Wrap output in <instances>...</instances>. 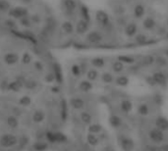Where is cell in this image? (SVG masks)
<instances>
[{
	"label": "cell",
	"mask_w": 168,
	"mask_h": 151,
	"mask_svg": "<svg viewBox=\"0 0 168 151\" xmlns=\"http://www.w3.org/2000/svg\"><path fill=\"white\" fill-rule=\"evenodd\" d=\"M147 136H149V139L151 141L152 144H163L166 140V135L165 133L160 130L156 128L151 129L149 132H147Z\"/></svg>",
	"instance_id": "1"
},
{
	"label": "cell",
	"mask_w": 168,
	"mask_h": 151,
	"mask_svg": "<svg viewBox=\"0 0 168 151\" xmlns=\"http://www.w3.org/2000/svg\"><path fill=\"white\" fill-rule=\"evenodd\" d=\"M118 144L122 151H134L135 150V141L132 137L125 135V134H119L118 135Z\"/></svg>",
	"instance_id": "2"
},
{
	"label": "cell",
	"mask_w": 168,
	"mask_h": 151,
	"mask_svg": "<svg viewBox=\"0 0 168 151\" xmlns=\"http://www.w3.org/2000/svg\"><path fill=\"white\" fill-rule=\"evenodd\" d=\"M19 139L12 134H4L0 136V146L4 148H11L18 144Z\"/></svg>",
	"instance_id": "3"
},
{
	"label": "cell",
	"mask_w": 168,
	"mask_h": 151,
	"mask_svg": "<svg viewBox=\"0 0 168 151\" xmlns=\"http://www.w3.org/2000/svg\"><path fill=\"white\" fill-rule=\"evenodd\" d=\"M52 74L54 75V79H55L56 84L58 85H62L64 82V76H63L61 65L57 63V62H54V63L52 64Z\"/></svg>",
	"instance_id": "4"
},
{
	"label": "cell",
	"mask_w": 168,
	"mask_h": 151,
	"mask_svg": "<svg viewBox=\"0 0 168 151\" xmlns=\"http://www.w3.org/2000/svg\"><path fill=\"white\" fill-rule=\"evenodd\" d=\"M86 39L91 44H98L99 42H101V41H102L103 37H102V34L100 33L99 32H97V31H91V32H90L88 34H86Z\"/></svg>",
	"instance_id": "5"
},
{
	"label": "cell",
	"mask_w": 168,
	"mask_h": 151,
	"mask_svg": "<svg viewBox=\"0 0 168 151\" xmlns=\"http://www.w3.org/2000/svg\"><path fill=\"white\" fill-rule=\"evenodd\" d=\"M151 77H152L153 80L156 81V85L166 86L167 84H168V80H167V78H166V74H164L163 72H161V71L154 72L151 75Z\"/></svg>",
	"instance_id": "6"
},
{
	"label": "cell",
	"mask_w": 168,
	"mask_h": 151,
	"mask_svg": "<svg viewBox=\"0 0 168 151\" xmlns=\"http://www.w3.org/2000/svg\"><path fill=\"white\" fill-rule=\"evenodd\" d=\"M8 12L11 17L16 19H22L29 15L28 10L26 8H23V7H14V8H11Z\"/></svg>",
	"instance_id": "7"
},
{
	"label": "cell",
	"mask_w": 168,
	"mask_h": 151,
	"mask_svg": "<svg viewBox=\"0 0 168 151\" xmlns=\"http://www.w3.org/2000/svg\"><path fill=\"white\" fill-rule=\"evenodd\" d=\"M154 125L156 128L162 130V132L166 133L168 132V119L164 116H158L154 121Z\"/></svg>",
	"instance_id": "8"
},
{
	"label": "cell",
	"mask_w": 168,
	"mask_h": 151,
	"mask_svg": "<svg viewBox=\"0 0 168 151\" xmlns=\"http://www.w3.org/2000/svg\"><path fill=\"white\" fill-rule=\"evenodd\" d=\"M96 19L97 22L102 26H107L110 23V19H109L108 14L103 10H97L96 12Z\"/></svg>",
	"instance_id": "9"
},
{
	"label": "cell",
	"mask_w": 168,
	"mask_h": 151,
	"mask_svg": "<svg viewBox=\"0 0 168 151\" xmlns=\"http://www.w3.org/2000/svg\"><path fill=\"white\" fill-rule=\"evenodd\" d=\"M69 104H70V106L73 109H75V110H82V109H84V107L86 105V101L82 97L75 96V97H72L69 100Z\"/></svg>",
	"instance_id": "10"
},
{
	"label": "cell",
	"mask_w": 168,
	"mask_h": 151,
	"mask_svg": "<svg viewBox=\"0 0 168 151\" xmlns=\"http://www.w3.org/2000/svg\"><path fill=\"white\" fill-rule=\"evenodd\" d=\"M119 109L123 114H129L133 110V102L128 98H124L120 101Z\"/></svg>",
	"instance_id": "11"
},
{
	"label": "cell",
	"mask_w": 168,
	"mask_h": 151,
	"mask_svg": "<svg viewBox=\"0 0 168 151\" xmlns=\"http://www.w3.org/2000/svg\"><path fill=\"white\" fill-rule=\"evenodd\" d=\"M3 60L6 65H15L19 62V55L15 52H7L4 55Z\"/></svg>",
	"instance_id": "12"
},
{
	"label": "cell",
	"mask_w": 168,
	"mask_h": 151,
	"mask_svg": "<svg viewBox=\"0 0 168 151\" xmlns=\"http://www.w3.org/2000/svg\"><path fill=\"white\" fill-rule=\"evenodd\" d=\"M137 32H138V26H137L136 23L131 22V23L126 25V27H125V34L128 37H136Z\"/></svg>",
	"instance_id": "13"
},
{
	"label": "cell",
	"mask_w": 168,
	"mask_h": 151,
	"mask_svg": "<svg viewBox=\"0 0 168 151\" xmlns=\"http://www.w3.org/2000/svg\"><path fill=\"white\" fill-rule=\"evenodd\" d=\"M69 116V109H68V103H67L66 99H62L60 102V117H61V120L65 122L68 119Z\"/></svg>",
	"instance_id": "14"
},
{
	"label": "cell",
	"mask_w": 168,
	"mask_h": 151,
	"mask_svg": "<svg viewBox=\"0 0 168 151\" xmlns=\"http://www.w3.org/2000/svg\"><path fill=\"white\" fill-rule=\"evenodd\" d=\"M109 125L113 128V129H119L123 126V120L121 119V117L116 115V114H112L109 117Z\"/></svg>",
	"instance_id": "15"
},
{
	"label": "cell",
	"mask_w": 168,
	"mask_h": 151,
	"mask_svg": "<svg viewBox=\"0 0 168 151\" xmlns=\"http://www.w3.org/2000/svg\"><path fill=\"white\" fill-rule=\"evenodd\" d=\"M5 124H6V126L10 128L11 129H16L19 127V120L17 118V116L10 115V116L6 117Z\"/></svg>",
	"instance_id": "16"
},
{
	"label": "cell",
	"mask_w": 168,
	"mask_h": 151,
	"mask_svg": "<svg viewBox=\"0 0 168 151\" xmlns=\"http://www.w3.org/2000/svg\"><path fill=\"white\" fill-rule=\"evenodd\" d=\"M150 112H151V107L149 105V103L143 102V103H141V104L138 106L137 113L139 114V116H141V117H146V116L150 115Z\"/></svg>",
	"instance_id": "17"
},
{
	"label": "cell",
	"mask_w": 168,
	"mask_h": 151,
	"mask_svg": "<svg viewBox=\"0 0 168 151\" xmlns=\"http://www.w3.org/2000/svg\"><path fill=\"white\" fill-rule=\"evenodd\" d=\"M89 30V22H86L85 20H80L78 21V23L76 25V32L79 34H83L85 32H86Z\"/></svg>",
	"instance_id": "18"
},
{
	"label": "cell",
	"mask_w": 168,
	"mask_h": 151,
	"mask_svg": "<svg viewBox=\"0 0 168 151\" xmlns=\"http://www.w3.org/2000/svg\"><path fill=\"white\" fill-rule=\"evenodd\" d=\"M23 85L20 82L19 80H12L10 82H8V85H7V90L12 91V92H19L21 89L23 88Z\"/></svg>",
	"instance_id": "19"
},
{
	"label": "cell",
	"mask_w": 168,
	"mask_h": 151,
	"mask_svg": "<svg viewBox=\"0 0 168 151\" xmlns=\"http://www.w3.org/2000/svg\"><path fill=\"white\" fill-rule=\"evenodd\" d=\"M103 128L102 126L98 123H91V125L88 127V132L89 134H100L102 133Z\"/></svg>",
	"instance_id": "20"
},
{
	"label": "cell",
	"mask_w": 168,
	"mask_h": 151,
	"mask_svg": "<svg viewBox=\"0 0 168 151\" xmlns=\"http://www.w3.org/2000/svg\"><path fill=\"white\" fill-rule=\"evenodd\" d=\"M114 82H115V85H118V86L125 87L130 84V79L128 78V76L120 75L115 80H114Z\"/></svg>",
	"instance_id": "21"
},
{
	"label": "cell",
	"mask_w": 168,
	"mask_h": 151,
	"mask_svg": "<svg viewBox=\"0 0 168 151\" xmlns=\"http://www.w3.org/2000/svg\"><path fill=\"white\" fill-rule=\"evenodd\" d=\"M32 120L35 124H42L45 120V113L42 110H37V111L32 114Z\"/></svg>",
	"instance_id": "22"
},
{
	"label": "cell",
	"mask_w": 168,
	"mask_h": 151,
	"mask_svg": "<svg viewBox=\"0 0 168 151\" xmlns=\"http://www.w3.org/2000/svg\"><path fill=\"white\" fill-rule=\"evenodd\" d=\"M78 87L82 92H90L93 88V85L91 84V81L88 80H82L80 82Z\"/></svg>",
	"instance_id": "23"
},
{
	"label": "cell",
	"mask_w": 168,
	"mask_h": 151,
	"mask_svg": "<svg viewBox=\"0 0 168 151\" xmlns=\"http://www.w3.org/2000/svg\"><path fill=\"white\" fill-rule=\"evenodd\" d=\"M80 119L82 121V123L84 125L90 126L91 124L92 123V115L88 112V111H83L82 113L80 114Z\"/></svg>",
	"instance_id": "24"
},
{
	"label": "cell",
	"mask_w": 168,
	"mask_h": 151,
	"mask_svg": "<svg viewBox=\"0 0 168 151\" xmlns=\"http://www.w3.org/2000/svg\"><path fill=\"white\" fill-rule=\"evenodd\" d=\"M86 142L90 146L96 147L99 144V137L96 134H88L86 135Z\"/></svg>",
	"instance_id": "25"
},
{
	"label": "cell",
	"mask_w": 168,
	"mask_h": 151,
	"mask_svg": "<svg viewBox=\"0 0 168 151\" xmlns=\"http://www.w3.org/2000/svg\"><path fill=\"white\" fill-rule=\"evenodd\" d=\"M32 148L35 151H45L48 149V143L46 141L37 140L32 144Z\"/></svg>",
	"instance_id": "26"
},
{
	"label": "cell",
	"mask_w": 168,
	"mask_h": 151,
	"mask_svg": "<svg viewBox=\"0 0 168 151\" xmlns=\"http://www.w3.org/2000/svg\"><path fill=\"white\" fill-rule=\"evenodd\" d=\"M143 25H144V27H145L146 30L151 31V30L154 29V27H156V20H154L153 18H151V17H147V18L145 19Z\"/></svg>",
	"instance_id": "27"
},
{
	"label": "cell",
	"mask_w": 168,
	"mask_h": 151,
	"mask_svg": "<svg viewBox=\"0 0 168 151\" xmlns=\"http://www.w3.org/2000/svg\"><path fill=\"white\" fill-rule=\"evenodd\" d=\"M63 6L68 12H73L77 8V3L75 0H63Z\"/></svg>",
	"instance_id": "28"
},
{
	"label": "cell",
	"mask_w": 168,
	"mask_h": 151,
	"mask_svg": "<svg viewBox=\"0 0 168 151\" xmlns=\"http://www.w3.org/2000/svg\"><path fill=\"white\" fill-rule=\"evenodd\" d=\"M80 12H81V15H82V17H83V20L86 21V22H90L91 15H90V11H89L88 6H86L85 4H81Z\"/></svg>",
	"instance_id": "29"
},
{
	"label": "cell",
	"mask_w": 168,
	"mask_h": 151,
	"mask_svg": "<svg viewBox=\"0 0 168 151\" xmlns=\"http://www.w3.org/2000/svg\"><path fill=\"white\" fill-rule=\"evenodd\" d=\"M54 134H55V141L56 143H66L67 141H68V137H67V135L60 132V130H56V132H54Z\"/></svg>",
	"instance_id": "30"
},
{
	"label": "cell",
	"mask_w": 168,
	"mask_h": 151,
	"mask_svg": "<svg viewBox=\"0 0 168 151\" xmlns=\"http://www.w3.org/2000/svg\"><path fill=\"white\" fill-rule=\"evenodd\" d=\"M117 60L122 62L123 64H134L135 63V58L133 56H129V55H119L117 57Z\"/></svg>",
	"instance_id": "31"
},
{
	"label": "cell",
	"mask_w": 168,
	"mask_h": 151,
	"mask_svg": "<svg viewBox=\"0 0 168 151\" xmlns=\"http://www.w3.org/2000/svg\"><path fill=\"white\" fill-rule=\"evenodd\" d=\"M146 13V9L144 5L142 4H138L135 6V8H134V15H135L136 18H142Z\"/></svg>",
	"instance_id": "32"
},
{
	"label": "cell",
	"mask_w": 168,
	"mask_h": 151,
	"mask_svg": "<svg viewBox=\"0 0 168 151\" xmlns=\"http://www.w3.org/2000/svg\"><path fill=\"white\" fill-rule=\"evenodd\" d=\"M91 65L95 67V68H103L105 65V60L102 57H95L91 59Z\"/></svg>",
	"instance_id": "33"
},
{
	"label": "cell",
	"mask_w": 168,
	"mask_h": 151,
	"mask_svg": "<svg viewBox=\"0 0 168 151\" xmlns=\"http://www.w3.org/2000/svg\"><path fill=\"white\" fill-rule=\"evenodd\" d=\"M112 71L116 74H120L124 71V64L122 62H120L118 60H116L115 62L112 63Z\"/></svg>",
	"instance_id": "34"
},
{
	"label": "cell",
	"mask_w": 168,
	"mask_h": 151,
	"mask_svg": "<svg viewBox=\"0 0 168 151\" xmlns=\"http://www.w3.org/2000/svg\"><path fill=\"white\" fill-rule=\"evenodd\" d=\"M32 97L31 96H29V95H24V96H22L21 98L19 99V101H18V103L21 106H23V107H29L31 104H32Z\"/></svg>",
	"instance_id": "35"
},
{
	"label": "cell",
	"mask_w": 168,
	"mask_h": 151,
	"mask_svg": "<svg viewBox=\"0 0 168 151\" xmlns=\"http://www.w3.org/2000/svg\"><path fill=\"white\" fill-rule=\"evenodd\" d=\"M98 72L96 70V69H90V70L86 72V79L90 81H95L97 80L98 78Z\"/></svg>",
	"instance_id": "36"
},
{
	"label": "cell",
	"mask_w": 168,
	"mask_h": 151,
	"mask_svg": "<svg viewBox=\"0 0 168 151\" xmlns=\"http://www.w3.org/2000/svg\"><path fill=\"white\" fill-rule=\"evenodd\" d=\"M61 27H62V31L67 34H71L74 32V26H73V24L71 22H69V21H66V22H64L62 24Z\"/></svg>",
	"instance_id": "37"
},
{
	"label": "cell",
	"mask_w": 168,
	"mask_h": 151,
	"mask_svg": "<svg viewBox=\"0 0 168 151\" xmlns=\"http://www.w3.org/2000/svg\"><path fill=\"white\" fill-rule=\"evenodd\" d=\"M114 77L113 75L109 72H104L102 75H101V80L104 82V84L106 85H109V84H112V82L114 81Z\"/></svg>",
	"instance_id": "38"
},
{
	"label": "cell",
	"mask_w": 168,
	"mask_h": 151,
	"mask_svg": "<svg viewBox=\"0 0 168 151\" xmlns=\"http://www.w3.org/2000/svg\"><path fill=\"white\" fill-rule=\"evenodd\" d=\"M141 62H142V64L144 66H151L156 63V57L153 55H146Z\"/></svg>",
	"instance_id": "39"
},
{
	"label": "cell",
	"mask_w": 168,
	"mask_h": 151,
	"mask_svg": "<svg viewBox=\"0 0 168 151\" xmlns=\"http://www.w3.org/2000/svg\"><path fill=\"white\" fill-rule=\"evenodd\" d=\"M29 143H30V137L27 135V134L22 135V136L19 139V141H18V144H19V147H20V148H25V147H27Z\"/></svg>",
	"instance_id": "40"
},
{
	"label": "cell",
	"mask_w": 168,
	"mask_h": 151,
	"mask_svg": "<svg viewBox=\"0 0 168 151\" xmlns=\"http://www.w3.org/2000/svg\"><path fill=\"white\" fill-rule=\"evenodd\" d=\"M44 136H45V139L47 143H56L55 134H54V132H53V130H46L44 134Z\"/></svg>",
	"instance_id": "41"
},
{
	"label": "cell",
	"mask_w": 168,
	"mask_h": 151,
	"mask_svg": "<svg viewBox=\"0 0 168 151\" xmlns=\"http://www.w3.org/2000/svg\"><path fill=\"white\" fill-rule=\"evenodd\" d=\"M135 41L138 44L143 45V44L146 43L147 37L146 36L145 33H138V34H136V37H135Z\"/></svg>",
	"instance_id": "42"
},
{
	"label": "cell",
	"mask_w": 168,
	"mask_h": 151,
	"mask_svg": "<svg viewBox=\"0 0 168 151\" xmlns=\"http://www.w3.org/2000/svg\"><path fill=\"white\" fill-rule=\"evenodd\" d=\"M37 85H38L37 82L35 80H26L24 84V86L27 89H29V90H33V89L37 87Z\"/></svg>",
	"instance_id": "43"
},
{
	"label": "cell",
	"mask_w": 168,
	"mask_h": 151,
	"mask_svg": "<svg viewBox=\"0 0 168 151\" xmlns=\"http://www.w3.org/2000/svg\"><path fill=\"white\" fill-rule=\"evenodd\" d=\"M22 64L24 65H29L32 63V56L31 55V53L29 52H24L23 55H22Z\"/></svg>",
	"instance_id": "44"
},
{
	"label": "cell",
	"mask_w": 168,
	"mask_h": 151,
	"mask_svg": "<svg viewBox=\"0 0 168 151\" xmlns=\"http://www.w3.org/2000/svg\"><path fill=\"white\" fill-rule=\"evenodd\" d=\"M71 73L74 77H80L82 75V68L78 64H74L71 67Z\"/></svg>",
	"instance_id": "45"
},
{
	"label": "cell",
	"mask_w": 168,
	"mask_h": 151,
	"mask_svg": "<svg viewBox=\"0 0 168 151\" xmlns=\"http://www.w3.org/2000/svg\"><path fill=\"white\" fill-rule=\"evenodd\" d=\"M11 9V5L7 0H0V11L6 12Z\"/></svg>",
	"instance_id": "46"
},
{
	"label": "cell",
	"mask_w": 168,
	"mask_h": 151,
	"mask_svg": "<svg viewBox=\"0 0 168 151\" xmlns=\"http://www.w3.org/2000/svg\"><path fill=\"white\" fill-rule=\"evenodd\" d=\"M156 64L159 67H165L168 65V61L163 56H158L156 58Z\"/></svg>",
	"instance_id": "47"
},
{
	"label": "cell",
	"mask_w": 168,
	"mask_h": 151,
	"mask_svg": "<svg viewBox=\"0 0 168 151\" xmlns=\"http://www.w3.org/2000/svg\"><path fill=\"white\" fill-rule=\"evenodd\" d=\"M20 23H21L22 26H24L26 27H30L32 26V21L28 17H24L22 19H20Z\"/></svg>",
	"instance_id": "48"
},
{
	"label": "cell",
	"mask_w": 168,
	"mask_h": 151,
	"mask_svg": "<svg viewBox=\"0 0 168 151\" xmlns=\"http://www.w3.org/2000/svg\"><path fill=\"white\" fill-rule=\"evenodd\" d=\"M147 151H162L161 150V147L156 145V144H149V145H146V148Z\"/></svg>",
	"instance_id": "49"
},
{
	"label": "cell",
	"mask_w": 168,
	"mask_h": 151,
	"mask_svg": "<svg viewBox=\"0 0 168 151\" xmlns=\"http://www.w3.org/2000/svg\"><path fill=\"white\" fill-rule=\"evenodd\" d=\"M33 66H35V69L37 72H42L44 70V66L40 61H36L35 63H33Z\"/></svg>",
	"instance_id": "50"
},
{
	"label": "cell",
	"mask_w": 168,
	"mask_h": 151,
	"mask_svg": "<svg viewBox=\"0 0 168 151\" xmlns=\"http://www.w3.org/2000/svg\"><path fill=\"white\" fill-rule=\"evenodd\" d=\"M44 80H45V82H47V84H51V82H53V81L55 80V79H54V75H53L52 73L46 74V75H45V77H44Z\"/></svg>",
	"instance_id": "51"
},
{
	"label": "cell",
	"mask_w": 168,
	"mask_h": 151,
	"mask_svg": "<svg viewBox=\"0 0 168 151\" xmlns=\"http://www.w3.org/2000/svg\"><path fill=\"white\" fill-rule=\"evenodd\" d=\"M145 80H146V84L149 85H151V86H156V81L153 80V79H152L151 76H146V79H145Z\"/></svg>",
	"instance_id": "52"
},
{
	"label": "cell",
	"mask_w": 168,
	"mask_h": 151,
	"mask_svg": "<svg viewBox=\"0 0 168 151\" xmlns=\"http://www.w3.org/2000/svg\"><path fill=\"white\" fill-rule=\"evenodd\" d=\"M5 26L12 30L16 27V24L13 20H5Z\"/></svg>",
	"instance_id": "53"
},
{
	"label": "cell",
	"mask_w": 168,
	"mask_h": 151,
	"mask_svg": "<svg viewBox=\"0 0 168 151\" xmlns=\"http://www.w3.org/2000/svg\"><path fill=\"white\" fill-rule=\"evenodd\" d=\"M31 21L32 23H35V24H39L40 23V18L37 14H32L31 16Z\"/></svg>",
	"instance_id": "54"
},
{
	"label": "cell",
	"mask_w": 168,
	"mask_h": 151,
	"mask_svg": "<svg viewBox=\"0 0 168 151\" xmlns=\"http://www.w3.org/2000/svg\"><path fill=\"white\" fill-rule=\"evenodd\" d=\"M50 90H51L52 93L58 94V93H60V90H61V88H60V85H52L51 88H50Z\"/></svg>",
	"instance_id": "55"
},
{
	"label": "cell",
	"mask_w": 168,
	"mask_h": 151,
	"mask_svg": "<svg viewBox=\"0 0 168 151\" xmlns=\"http://www.w3.org/2000/svg\"><path fill=\"white\" fill-rule=\"evenodd\" d=\"M102 151H115V149L111 145H106L102 148Z\"/></svg>",
	"instance_id": "56"
},
{
	"label": "cell",
	"mask_w": 168,
	"mask_h": 151,
	"mask_svg": "<svg viewBox=\"0 0 168 151\" xmlns=\"http://www.w3.org/2000/svg\"><path fill=\"white\" fill-rule=\"evenodd\" d=\"M160 147H161V150H162V151H168V143L161 144Z\"/></svg>",
	"instance_id": "57"
},
{
	"label": "cell",
	"mask_w": 168,
	"mask_h": 151,
	"mask_svg": "<svg viewBox=\"0 0 168 151\" xmlns=\"http://www.w3.org/2000/svg\"><path fill=\"white\" fill-rule=\"evenodd\" d=\"M32 1V0H22V2L25 3V4H29V3H31Z\"/></svg>",
	"instance_id": "58"
},
{
	"label": "cell",
	"mask_w": 168,
	"mask_h": 151,
	"mask_svg": "<svg viewBox=\"0 0 168 151\" xmlns=\"http://www.w3.org/2000/svg\"><path fill=\"white\" fill-rule=\"evenodd\" d=\"M165 54H166V56L168 57V49H166V50H165Z\"/></svg>",
	"instance_id": "59"
},
{
	"label": "cell",
	"mask_w": 168,
	"mask_h": 151,
	"mask_svg": "<svg viewBox=\"0 0 168 151\" xmlns=\"http://www.w3.org/2000/svg\"><path fill=\"white\" fill-rule=\"evenodd\" d=\"M166 78H167V80H168V73L166 74Z\"/></svg>",
	"instance_id": "60"
},
{
	"label": "cell",
	"mask_w": 168,
	"mask_h": 151,
	"mask_svg": "<svg viewBox=\"0 0 168 151\" xmlns=\"http://www.w3.org/2000/svg\"><path fill=\"white\" fill-rule=\"evenodd\" d=\"M143 151H147V150H146V149H144V150H143Z\"/></svg>",
	"instance_id": "61"
}]
</instances>
